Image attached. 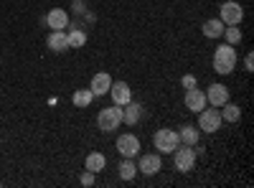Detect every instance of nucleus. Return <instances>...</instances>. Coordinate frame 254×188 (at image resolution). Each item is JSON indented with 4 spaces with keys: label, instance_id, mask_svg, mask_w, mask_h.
I'll use <instances>...</instances> for the list:
<instances>
[{
    "label": "nucleus",
    "instance_id": "obj_16",
    "mask_svg": "<svg viewBox=\"0 0 254 188\" xmlns=\"http://www.w3.org/2000/svg\"><path fill=\"white\" fill-rule=\"evenodd\" d=\"M104 165H107V158H104L102 153H97V150H94V153H89V155H87V160H84V168L92 171L94 176L104 171Z\"/></svg>",
    "mask_w": 254,
    "mask_h": 188
},
{
    "label": "nucleus",
    "instance_id": "obj_11",
    "mask_svg": "<svg viewBox=\"0 0 254 188\" xmlns=\"http://www.w3.org/2000/svg\"><path fill=\"white\" fill-rule=\"evenodd\" d=\"M231 97H229V87L224 84H211L206 89V102L211 104V107H221V104H226Z\"/></svg>",
    "mask_w": 254,
    "mask_h": 188
},
{
    "label": "nucleus",
    "instance_id": "obj_10",
    "mask_svg": "<svg viewBox=\"0 0 254 188\" xmlns=\"http://www.w3.org/2000/svg\"><path fill=\"white\" fill-rule=\"evenodd\" d=\"M110 97L115 104H120V107H125L127 102L132 99V89L127 81H112V87H110Z\"/></svg>",
    "mask_w": 254,
    "mask_h": 188
},
{
    "label": "nucleus",
    "instance_id": "obj_21",
    "mask_svg": "<svg viewBox=\"0 0 254 188\" xmlns=\"http://www.w3.org/2000/svg\"><path fill=\"white\" fill-rule=\"evenodd\" d=\"M120 178L122 181H132L135 176H137V163H132V158H125L122 163H120Z\"/></svg>",
    "mask_w": 254,
    "mask_h": 188
},
{
    "label": "nucleus",
    "instance_id": "obj_18",
    "mask_svg": "<svg viewBox=\"0 0 254 188\" xmlns=\"http://www.w3.org/2000/svg\"><path fill=\"white\" fill-rule=\"evenodd\" d=\"M221 120L224 122H239L242 120V110H239V104H234V102H226V104H221Z\"/></svg>",
    "mask_w": 254,
    "mask_h": 188
},
{
    "label": "nucleus",
    "instance_id": "obj_1",
    "mask_svg": "<svg viewBox=\"0 0 254 188\" xmlns=\"http://www.w3.org/2000/svg\"><path fill=\"white\" fill-rule=\"evenodd\" d=\"M237 69V51L234 46H229V44H221L216 51H214V71L226 76Z\"/></svg>",
    "mask_w": 254,
    "mask_h": 188
},
{
    "label": "nucleus",
    "instance_id": "obj_23",
    "mask_svg": "<svg viewBox=\"0 0 254 188\" xmlns=\"http://www.w3.org/2000/svg\"><path fill=\"white\" fill-rule=\"evenodd\" d=\"M224 38H226L229 46L242 44V28H239V26H226V28H224Z\"/></svg>",
    "mask_w": 254,
    "mask_h": 188
},
{
    "label": "nucleus",
    "instance_id": "obj_12",
    "mask_svg": "<svg viewBox=\"0 0 254 188\" xmlns=\"http://www.w3.org/2000/svg\"><path fill=\"white\" fill-rule=\"evenodd\" d=\"M46 26L51 31H64V28H69V13L64 10V8H51L49 15H46Z\"/></svg>",
    "mask_w": 254,
    "mask_h": 188
},
{
    "label": "nucleus",
    "instance_id": "obj_20",
    "mask_svg": "<svg viewBox=\"0 0 254 188\" xmlns=\"http://www.w3.org/2000/svg\"><path fill=\"white\" fill-rule=\"evenodd\" d=\"M66 41H69V49H81L87 44V33H84L79 26H74L71 31H66Z\"/></svg>",
    "mask_w": 254,
    "mask_h": 188
},
{
    "label": "nucleus",
    "instance_id": "obj_19",
    "mask_svg": "<svg viewBox=\"0 0 254 188\" xmlns=\"http://www.w3.org/2000/svg\"><path fill=\"white\" fill-rule=\"evenodd\" d=\"M178 140L183 145H196L198 142V127H193V125H183V127L178 130Z\"/></svg>",
    "mask_w": 254,
    "mask_h": 188
},
{
    "label": "nucleus",
    "instance_id": "obj_26",
    "mask_svg": "<svg viewBox=\"0 0 254 188\" xmlns=\"http://www.w3.org/2000/svg\"><path fill=\"white\" fill-rule=\"evenodd\" d=\"M244 69L247 71H254V56L252 54H247V59H244Z\"/></svg>",
    "mask_w": 254,
    "mask_h": 188
},
{
    "label": "nucleus",
    "instance_id": "obj_8",
    "mask_svg": "<svg viewBox=\"0 0 254 188\" xmlns=\"http://www.w3.org/2000/svg\"><path fill=\"white\" fill-rule=\"evenodd\" d=\"M137 171H140L142 176H155V173H160V171H163L160 153H145V155H140Z\"/></svg>",
    "mask_w": 254,
    "mask_h": 188
},
{
    "label": "nucleus",
    "instance_id": "obj_17",
    "mask_svg": "<svg viewBox=\"0 0 254 188\" xmlns=\"http://www.w3.org/2000/svg\"><path fill=\"white\" fill-rule=\"evenodd\" d=\"M224 28H226V26L221 23L219 18H208L206 23H203V28H201V31H203V36H206V38H221V36H224Z\"/></svg>",
    "mask_w": 254,
    "mask_h": 188
},
{
    "label": "nucleus",
    "instance_id": "obj_22",
    "mask_svg": "<svg viewBox=\"0 0 254 188\" xmlns=\"http://www.w3.org/2000/svg\"><path fill=\"white\" fill-rule=\"evenodd\" d=\"M92 99H94L92 89H76V92H74V97H71V102L76 104V107H89Z\"/></svg>",
    "mask_w": 254,
    "mask_h": 188
},
{
    "label": "nucleus",
    "instance_id": "obj_5",
    "mask_svg": "<svg viewBox=\"0 0 254 188\" xmlns=\"http://www.w3.org/2000/svg\"><path fill=\"white\" fill-rule=\"evenodd\" d=\"M221 125H224V120H221L219 107H214V110H206V107H203V110L198 112V130H201V132L214 135V132L221 130Z\"/></svg>",
    "mask_w": 254,
    "mask_h": 188
},
{
    "label": "nucleus",
    "instance_id": "obj_2",
    "mask_svg": "<svg viewBox=\"0 0 254 188\" xmlns=\"http://www.w3.org/2000/svg\"><path fill=\"white\" fill-rule=\"evenodd\" d=\"M171 155H173V163H176L178 173H190L193 165H196V158H198V153L193 150V145H183V142H178V148Z\"/></svg>",
    "mask_w": 254,
    "mask_h": 188
},
{
    "label": "nucleus",
    "instance_id": "obj_15",
    "mask_svg": "<svg viewBox=\"0 0 254 188\" xmlns=\"http://www.w3.org/2000/svg\"><path fill=\"white\" fill-rule=\"evenodd\" d=\"M46 44L51 51L61 54V51H66L69 49V41H66V31H51L49 38H46Z\"/></svg>",
    "mask_w": 254,
    "mask_h": 188
},
{
    "label": "nucleus",
    "instance_id": "obj_24",
    "mask_svg": "<svg viewBox=\"0 0 254 188\" xmlns=\"http://www.w3.org/2000/svg\"><path fill=\"white\" fill-rule=\"evenodd\" d=\"M181 87H183V89H193V87H196V76L186 74V76L181 79Z\"/></svg>",
    "mask_w": 254,
    "mask_h": 188
},
{
    "label": "nucleus",
    "instance_id": "obj_3",
    "mask_svg": "<svg viewBox=\"0 0 254 188\" xmlns=\"http://www.w3.org/2000/svg\"><path fill=\"white\" fill-rule=\"evenodd\" d=\"M122 125V107L120 104H112V107H104L97 115V127L102 132H115Z\"/></svg>",
    "mask_w": 254,
    "mask_h": 188
},
{
    "label": "nucleus",
    "instance_id": "obj_6",
    "mask_svg": "<svg viewBox=\"0 0 254 188\" xmlns=\"http://www.w3.org/2000/svg\"><path fill=\"white\" fill-rule=\"evenodd\" d=\"M219 20L224 26H239L244 20V8L237 3V0H226V3L219 8Z\"/></svg>",
    "mask_w": 254,
    "mask_h": 188
},
{
    "label": "nucleus",
    "instance_id": "obj_25",
    "mask_svg": "<svg viewBox=\"0 0 254 188\" xmlns=\"http://www.w3.org/2000/svg\"><path fill=\"white\" fill-rule=\"evenodd\" d=\"M94 183V173L92 171H84L81 173V186H92Z\"/></svg>",
    "mask_w": 254,
    "mask_h": 188
},
{
    "label": "nucleus",
    "instance_id": "obj_14",
    "mask_svg": "<svg viewBox=\"0 0 254 188\" xmlns=\"http://www.w3.org/2000/svg\"><path fill=\"white\" fill-rule=\"evenodd\" d=\"M140 120H142V107H140L137 102L130 99V102L122 107V122H125V125H137Z\"/></svg>",
    "mask_w": 254,
    "mask_h": 188
},
{
    "label": "nucleus",
    "instance_id": "obj_9",
    "mask_svg": "<svg viewBox=\"0 0 254 188\" xmlns=\"http://www.w3.org/2000/svg\"><path fill=\"white\" fill-rule=\"evenodd\" d=\"M183 102H186V107H188L190 112H196V115H198V112L206 107V104H208V102H206V92H203V89H198V87L186 89V99H183Z\"/></svg>",
    "mask_w": 254,
    "mask_h": 188
},
{
    "label": "nucleus",
    "instance_id": "obj_4",
    "mask_svg": "<svg viewBox=\"0 0 254 188\" xmlns=\"http://www.w3.org/2000/svg\"><path fill=\"white\" fill-rule=\"evenodd\" d=\"M178 132L176 130H171V127H163V130H158L155 135H153V145H155V150L160 153V155H171L176 148H178Z\"/></svg>",
    "mask_w": 254,
    "mask_h": 188
},
{
    "label": "nucleus",
    "instance_id": "obj_7",
    "mask_svg": "<svg viewBox=\"0 0 254 188\" xmlns=\"http://www.w3.org/2000/svg\"><path fill=\"white\" fill-rule=\"evenodd\" d=\"M117 153L122 158H135L140 153V137L132 135V132H122L117 137Z\"/></svg>",
    "mask_w": 254,
    "mask_h": 188
},
{
    "label": "nucleus",
    "instance_id": "obj_13",
    "mask_svg": "<svg viewBox=\"0 0 254 188\" xmlns=\"http://www.w3.org/2000/svg\"><path fill=\"white\" fill-rule=\"evenodd\" d=\"M110 87H112V76H110V74H104V71L94 74V76H92V81H89V89H92V94H94V97H104V94H110Z\"/></svg>",
    "mask_w": 254,
    "mask_h": 188
}]
</instances>
